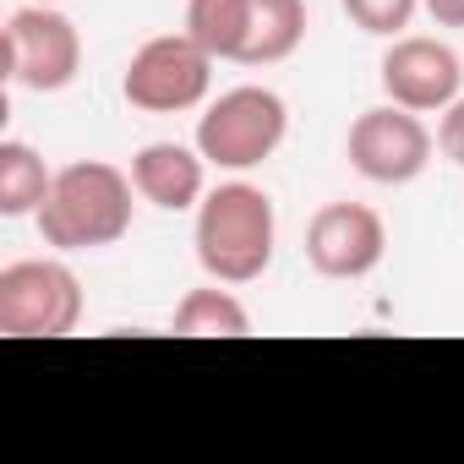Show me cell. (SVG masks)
<instances>
[{
  "label": "cell",
  "mask_w": 464,
  "mask_h": 464,
  "mask_svg": "<svg viewBox=\"0 0 464 464\" xmlns=\"http://www.w3.org/2000/svg\"><path fill=\"white\" fill-rule=\"evenodd\" d=\"M339 6H344V17H350L361 34L393 39V34H404V28H410V17H415L420 0H339Z\"/></svg>",
  "instance_id": "9a60e30c"
},
{
  "label": "cell",
  "mask_w": 464,
  "mask_h": 464,
  "mask_svg": "<svg viewBox=\"0 0 464 464\" xmlns=\"http://www.w3.org/2000/svg\"><path fill=\"white\" fill-rule=\"evenodd\" d=\"M39 6H61V0H39Z\"/></svg>",
  "instance_id": "ac0fdd59"
},
{
  "label": "cell",
  "mask_w": 464,
  "mask_h": 464,
  "mask_svg": "<svg viewBox=\"0 0 464 464\" xmlns=\"http://www.w3.org/2000/svg\"><path fill=\"white\" fill-rule=\"evenodd\" d=\"M290 131V110L274 88H229L208 104L197 121V153L218 169H257L263 159L279 153Z\"/></svg>",
  "instance_id": "3957f363"
},
{
  "label": "cell",
  "mask_w": 464,
  "mask_h": 464,
  "mask_svg": "<svg viewBox=\"0 0 464 464\" xmlns=\"http://www.w3.org/2000/svg\"><path fill=\"white\" fill-rule=\"evenodd\" d=\"M388 252V229L366 202H323L306 224V263L323 279H366Z\"/></svg>",
  "instance_id": "ba28073f"
},
{
  "label": "cell",
  "mask_w": 464,
  "mask_h": 464,
  "mask_svg": "<svg viewBox=\"0 0 464 464\" xmlns=\"http://www.w3.org/2000/svg\"><path fill=\"white\" fill-rule=\"evenodd\" d=\"M82 323V285L55 257H28L0 268V334L6 339H61Z\"/></svg>",
  "instance_id": "277c9868"
},
{
  "label": "cell",
  "mask_w": 464,
  "mask_h": 464,
  "mask_svg": "<svg viewBox=\"0 0 464 464\" xmlns=\"http://www.w3.org/2000/svg\"><path fill=\"white\" fill-rule=\"evenodd\" d=\"M82 72V34L61 6H23L6 23V82L28 93H61Z\"/></svg>",
  "instance_id": "8992f818"
},
{
  "label": "cell",
  "mask_w": 464,
  "mask_h": 464,
  "mask_svg": "<svg viewBox=\"0 0 464 464\" xmlns=\"http://www.w3.org/2000/svg\"><path fill=\"white\" fill-rule=\"evenodd\" d=\"M208 82H213V55L191 34H159L131 55L121 93L131 110L180 115V110H197L208 99Z\"/></svg>",
  "instance_id": "5b68a950"
},
{
  "label": "cell",
  "mask_w": 464,
  "mask_h": 464,
  "mask_svg": "<svg viewBox=\"0 0 464 464\" xmlns=\"http://www.w3.org/2000/svg\"><path fill=\"white\" fill-rule=\"evenodd\" d=\"M274 241H279V218H274V197L263 186L229 180L197 202L191 246H197V263L213 285L263 279L274 263Z\"/></svg>",
  "instance_id": "6da1fadb"
},
{
  "label": "cell",
  "mask_w": 464,
  "mask_h": 464,
  "mask_svg": "<svg viewBox=\"0 0 464 464\" xmlns=\"http://www.w3.org/2000/svg\"><path fill=\"white\" fill-rule=\"evenodd\" d=\"M186 34L213 61H241V44H246V0H186Z\"/></svg>",
  "instance_id": "4fadbf2b"
},
{
  "label": "cell",
  "mask_w": 464,
  "mask_h": 464,
  "mask_svg": "<svg viewBox=\"0 0 464 464\" xmlns=\"http://www.w3.org/2000/svg\"><path fill=\"white\" fill-rule=\"evenodd\" d=\"M344 153H350V169L366 175L372 186H404L431 164V131L420 126L415 110L388 99V104L355 115Z\"/></svg>",
  "instance_id": "52a82bcc"
},
{
  "label": "cell",
  "mask_w": 464,
  "mask_h": 464,
  "mask_svg": "<svg viewBox=\"0 0 464 464\" xmlns=\"http://www.w3.org/2000/svg\"><path fill=\"white\" fill-rule=\"evenodd\" d=\"M306 39V0H246L241 66H279Z\"/></svg>",
  "instance_id": "8fae6325"
},
{
  "label": "cell",
  "mask_w": 464,
  "mask_h": 464,
  "mask_svg": "<svg viewBox=\"0 0 464 464\" xmlns=\"http://www.w3.org/2000/svg\"><path fill=\"white\" fill-rule=\"evenodd\" d=\"M437 148L448 164H464V93L442 110V126H437Z\"/></svg>",
  "instance_id": "2e32d148"
},
{
  "label": "cell",
  "mask_w": 464,
  "mask_h": 464,
  "mask_svg": "<svg viewBox=\"0 0 464 464\" xmlns=\"http://www.w3.org/2000/svg\"><path fill=\"white\" fill-rule=\"evenodd\" d=\"M202 153L180 148V142H148L137 159H131V186L142 202L164 208V213H180L191 202H202Z\"/></svg>",
  "instance_id": "30bf717a"
},
{
  "label": "cell",
  "mask_w": 464,
  "mask_h": 464,
  "mask_svg": "<svg viewBox=\"0 0 464 464\" xmlns=\"http://www.w3.org/2000/svg\"><path fill=\"white\" fill-rule=\"evenodd\" d=\"M131 175L104 159H77L55 169V186L39 208V236L55 252H93L115 246L131 229Z\"/></svg>",
  "instance_id": "7a4b0ae2"
},
{
  "label": "cell",
  "mask_w": 464,
  "mask_h": 464,
  "mask_svg": "<svg viewBox=\"0 0 464 464\" xmlns=\"http://www.w3.org/2000/svg\"><path fill=\"white\" fill-rule=\"evenodd\" d=\"M50 186H55V175H50V164L28 142H0V213H6V218L39 213Z\"/></svg>",
  "instance_id": "7c38bea8"
},
{
  "label": "cell",
  "mask_w": 464,
  "mask_h": 464,
  "mask_svg": "<svg viewBox=\"0 0 464 464\" xmlns=\"http://www.w3.org/2000/svg\"><path fill=\"white\" fill-rule=\"evenodd\" d=\"M175 334H186V339H208V334L241 339V334H252V317L229 290H191L175 306Z\"/></svg>",
  "instance_id": "5bb4252c"
},
{
  "label": "cell",
  "mask_w": 464,
  "mask_h": 464,
  "mask_svg": "<svg viewBox=\"0 0 464 464\" xmlns=\"http://www.w3.org/2000/svg\"><path fill=\"white\" fill-rule=\"evenodd\" d=\"M437 28H464V0H420Z\"/></svg>",
  "instance_id": "e0dca14e"
},
{
  "label": "cell",
  "mask_w": 464,
  "mask_h": 464,
  "mask_svg": "<svg viewBox=\"0 0 464 464\" xmlns=\"http://www.w3.org/2000/svg\"><path fill=\"white\" fill-rule=\"evenodd\" d=\"M464 66L442 39H393V50L382 55V93L415 115L448 110L459 99Z\"/></svg>",
  "instance_id": "9c48e42d"
}]
</instances>
